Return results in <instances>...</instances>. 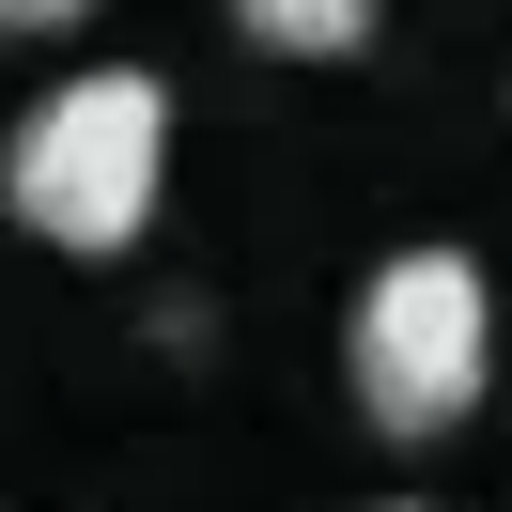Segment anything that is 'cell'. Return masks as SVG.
Returning a JSON list of instances; mask_svg holds the SVG:
<instances>
[{
	"mask_svg": "<svg viewBox=\"0 0 512 512\" xmlns=\"http://www.w3.org/2000/svg\"><path fill=\"white\" fill-rule=\"evenodd\" d=\"M156 187H171V78H140V63L47 78L16 109V140H0V218L32 233V249H63V264L140 249L156 233Z\"/></svg>",
	"mask_w": 512,
	"mask_h": 512,
	"instance_id": "obj_1",
	"label": "cell"
},
{
	"mask_svg": "<svg viewBox=\"0 0 512 512\" xmlns=\"http://www.w3.org/2000/svg\"><path fill=\"white\" fill-rule=\"evenodd\" d=\"M342 388L373 435H466L481 388H497V280L466 249H388L357 280V326H342Z\"/></svg>",
	"mask_w": 512,
	"mask_h": 512,
	"instance_id": "obj_2",
	"label": "cell"
},
{
	"mask_svg": "<svg viewBox=\"0 0 512 512\" xmlns=\"http://www.w3.org/2000/svg\"><path fill=\"white\" fill-rule=\"evenodd\" d=\"M264 63H357L373 47V0H218Z\"/></svg>",
	"mask_w": 512,
	"mask_h": 512,
	"instance_id": "obj_3",
	"label": "cell"
},
{
	"mask_svg": "<svg viewBox=\"0 0 512 512\" xmlns=\"http://www.w3.org/2000/svg\"><path fill=\"white\" fill-rule=\"evenodd\" d=\"M78 16H94V0H0V47L16 32H78Z\"/></svg>",
	"mask_w": 512,
	"mask_h": 512,
	"instance_id": "obj_4",
	"label": "cell"
},
{
	"mask_svg": "<svg viewBox=\"0 0 512 512\" xmlns=\"http://www.w3.org/2000/svg\"><path fill=\"white\" fill-rule=\"evenodd\" d=\"M373 512H435V497H373Z\"/></svg>",
	"mask_w": 512,
	"mask_h": 512,
	"instance_id": "obj_5",
	"label": "cell"
}]
</instances>
